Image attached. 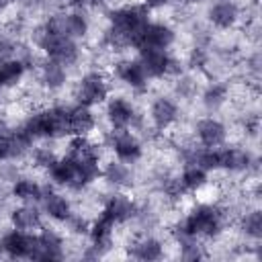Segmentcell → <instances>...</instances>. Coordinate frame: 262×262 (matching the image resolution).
Instances as JSON below:
<instances>
[{"label": "cell", "instance_id": "1", "mask_svg": "<svg viewBox=\"0 0 262 262\" xmlns=\"http://www.w3.org/2000/svg\"><path fill=\"white\" fill-rule=\"evenodd\" d=\"M106 41L111 47H135L145 25L149 23V8L145 4H125L111 12L108 16Z\"/></svg>", "mask_w": 262, "mask_h": 262}, {"label": "cell", "instance_id": "2", "mask_svg": "<svg viewBox=\"0 0 262 262\" xmlns=\"http://www.w3.org/2000/svg\"><path fill=\"white\" fill-rule=\"evenodd\" d=\"M100 174H102L100 160H96V158L80 160V158L63 156V158H57L53 162V166L49 168V178L53 180V184L66 186V188H72V190L86 188Z\"/></svg>", "mask_w": 262, "mask_h": 262}, {"label": "cell", "instance_id": "3", "mask_svg": "<svg viewBox=\"0 0 262 262\" xmlns=\"http://www.w3.org/2000/svg\"><path fill=\"white\" fill-rule=\"evenodd\" d=\"M27 137L33 139H55L70 135V108L66 106H49L35 111L27 117L20 127Z\"/></svg>", "mask_w": 262, "mask_h": 262}, {"label": "cell", "instance_id": "4", "mask_svg": "<svg viewBox=\"0 0 262 262\" xmlns=\"http://www.w3.org/2000/svg\"><path fill=\"white\" fill-rule=\"evenodd\" d=\"M35 43L47 55V59H53V61H57L66 68L76 63L78 57H80V49L76 45V39L61 33L51 18H47V23L37 31Z\"/></svg>", "mask_w": 262, "mask_h": 262}, {"label": "cell", "instance_id": "5", "mask_svg": "<svg viewBox=\"0 0 262 262\" xmlns=\"http://www.w3.org/2000/svg\"><path fill=\"white\" fill-rule=\"evenodd\" d=\"M225 215L217 205H196L178 225V235L188 237H217L223 231Z\"/></svg>", "mask_w": 262, "mask_h": 262}, {"label": "cell", "instance_id": "6", "mask_svg": "<svg viewBox=\"0 0 262 262\" xmlns=\"http://www.w3.org/2000/svg\"><path fill=\"white\" fill-rule=\"evenodd\" d=\"M108 96V82L100 72H88L80 78L76 86V100L84 106H94L104 102Z\"/></svg>", "mask_w": 262, "mask_h": 262}, {"label": "cell", "instance_id": "7", "mask_svg": "<svg viewBox=\"0 0 262 262\" xmlns=\"http://www.w3.org/2000/svg\"><path fill=\"white\" fill-rule=\"evenodd\" d=\"M139 63L147 78H164L178 72V61L168 53V49H139Z\"/></svg>", "mask_w": 262, "mask_h": 262}, {"label": "cell", "instance_id": "8", "mask_svg": "<svg viewBox=\"0 0 262 262\" xmlns=\"http://www.w3.org/2000/svg\"><path fill=\"white\" fill-rule=\"evenodd\" d=\"M108 147L113 149L117 160H121L129 166L135 164L143 154L139 139L133 133H129V129H113L108 135Z\"/></svg>", "mask_w": 262, "mask_h": 262}, {"label": "cell", "instance_id": "9", "mask_svg": "<svg viewBox=\"0 0 262 262\" xmlns=\"http://www.w3.org/2000/svg\"><path fill=\"white\" fill-rule=\"evenodd\" d=\"M0 248L10 258H31L33 256V248H35V233L14 227L12 231L2 235Z\"/></svg>", "mask_w": 262, "mask_h": 262}, {"label": "cell", "instance_id": "10", "mask_svg": "<svg viewBox=\"0 0 262 262\" xmlns=\"http://www.w3.org/2000/svg\"><path fill=\"white\" fill-rule=\"evenodd\" d=\"M176 39V33L170 25L166 23H147L135 49H168Z\"/></svg>", "mask_w": 262, "mask_h": 262}, {"label": "cell", "instance_id": "11", "mask_svg": "<svg viewBox=\"0 0 262 262\" xmlns=\"http://www.w3.org/2000/svg\"><path fill=\"white\" fill-rule=\"evenodd\" d=\"M33 260H61L63 258V239L53 229H43L35 233V248Z\"/></svg>", "mask_w": 262, "mask_h": 262}, {"label": "cell", "instance_id": "12", "mask_svg": "<svg viewBox=\"0 0 262 262\" xmlns=\"http://www.w3.org/2000/svg\"><path fill=\"white\" fill-rule=\"evenodd\" d=\"M194 135L203 147H219L227 139V129L221 121H217L213 117H205V119L196 121Z\"/></svg>", "mask_w": 262, "mask_h": 262}, {"label": "cell", "instance_id": "13", "mask_svg": "<svg viewBox=\"0 0 262 262\" xmlns=\"http://www.w3.org/2000/svg\"><path fill=\"white\" fill-rule=\"evenodd\" d=\"M106 119L113 129H129L137 121V113H135V106L127 98L115 96L106 104Z\"/></svg>", "mask_w": 262, "mask_h": 262}, {"label": "cell", "instance_id": "14", "mask_svg": "<svg viewBox=\"0 0 262 262\" xmlns=\"http://www.w3.org/2000/svg\"><path fill=\"white\" fill-rule=\"evenodd\" d=\"M178 104L168 98V96H158L154 102H151V108H149V117H151V123L158 131H166L170 129L176 121H178Z\"/></svg>", "mask_w": 262, "mask_h": 262}, {"label": "cell", "instance_id": "15", "mask_svg": "<svg viewBox=\"0 0 262 262\" xmlns=\"http://www.w3.org/2000/svg\"><path fill=\"white\" fill-rule=\"evenodd\" d=\"M115 76L127 84L133 90H145L147 88V74L141 68L139 59H121L115 63Z\"/></svg>", "mask_w": 262, "mask_h": 262}, {"label": "cell", "instance_id": "16", "mask_svg": "<svg viewBox=\"0 0 262 262\" xmlns=\"http://www.w3.org/2000/svg\"><path fill=\"white\" fill-rule=\"evenodd\" d=\"M135 203L129 199V196H125V194H111L106 201H104V205H102V215L104 217H108L115 225H121V223H125V221H129L133 215H135Z\"/></svg>", "mask_w": 262, "mask_h": 262}, {"label": "cell", "instance_id": "17", "mask_svg": "<svg viewBox=\"0 0 262 262\" xmlns=\"http://www.w3.org/2000/svg\"><path fill=\"white\" fill-rule=\"evenodd\" d=\"M51 20L55 23V27L61 33H66L72 39L86 37L88 29H90L88 16L84 12H80V10H72V12H66V14H55V16H51Z\"/></svg>", "mask_w": 262, "mask_h": 262}, {"label": "cell", "instance_id": "18", "mask_svg": "<svg viewBox=\"0 0 262 262\" xmlns=\"http://www.w3.org/2000/svg\"><path fill=\"white\" fill-rule=\"evenodd\" d=\"M217 162H219V170H227V172H244L250 168L252 158L246 149L239 147H217Z\"/></svg>", "mask_w": 262, "mask_h": 262}, {"label": "cell", "instance_id": "19", "mask_svg": "<svg viewBox=\"0 0 262 262\" xmlns=\"http://www.w3.org/2000/svg\"><path fill=\"white\" fill-rule=\"evenodd\" d=\"M239 18V8L233 0H219L209 8V20L217 29H231Z\"/></svg>", "mask_w": 262, "mask_h": 262}, {"label": "cell", "instance_id": "20", "mask_svg": "<svg viewBox=\"0 0 262 262\" xmlns=\"http://www.w3.org/2000/svg\"><path fill=\"white\" fill-rule=\"evenodd\" d=\"M43 211L53 219V221H59V223H66L72 215V205L70 201L59 194V192H53V190H43Z\"/></svg>", "mask_w": 262, "mask_h": 262}, {"label": "cell", "instance_id": "21", "mask_svg": "<svg viewBox=\"0 0 262 262\" xmlns=\"http://www.w3.org/2000/svg\"><path fill=\"white\" fill-rule=\"evenodd\" d=\"M10 221L16 229L23 231H35L41 227V213L33 203H23L10 213Z\"/></svg>", "mask_w": 262, "mask_h": 262}, {"label": "cell", "instance_id": "22", "mask_svg": "<svg viewBox=\"0 0 262 262\" xmlns=\"http://www.w3.org/2000/svg\"><path fill=\"white\" fill-rule=\"evenodd\" d=\"M94 127H96V119L90 106L78 104L70 108V135H88Z\"/></svg>", "mask_w": 262, "mask_h": 262}, {"label": "cell", "instance_id": "23", "mask_svg": "<svg viewBox=\"0 0 262 262\" xmlns=\"http://www.w3.org/2000/svg\"><path fill=\"white\" fill-rule=\"evenodd\" d=\"M25 61L18 57H4L0 59V88H10L20 82L25 76Z\"/></svg>", "mask_w": 262, "mask_h": 262}, {"label": "cell", "instance_id": "24", "mask_svg": "<svg viewBox=\"0 0 262 262\" xmlns=\"http://www.w3.org/2000/svg\"><path fill=\"white\" fill-rule=\"evenodd\" d=\"M68 80V70L66 66L53 61V59H45L41 63V82L45 88L49 90H59Z\"/></svg>", "mask_w": 262, "mask_h": 262}, {"label": "cell", "instance_id": "25", "mask_svg": "<svg viewBox=\"0 0 262 262\" xmlns=\"http://www.w3.org/2000/svg\"><path fill=\"white\" fill-rule=\"evenodd\" d=\"M129 254L137 260H158L164 254V246L156 237H139L129 246Z\"/></svg>", "mask_w": 262, "mask_h": 262}, {"label": "cell", "instance_id": "26", "mask_svg": "<svg viewBox=\"0 0 262 262\" xmlns=\"http://www.w3.org/2000/svg\"><path fill=\"white\" fill-rule=\"evenodd\" d=\"M100 176H102L108 184L119 186V188H125V186H131V184H133V172H131L129 164H125V162H121V160L106 164V168L102 170Z\"/></svg>", "mask_w": 262, "mask_h": 262}, {"label": "cell", "instance_id": "27", "mask_svg": "<svg viewBox=\"0 0 262 262\" xmlns=\"http://www.w3.org/2000/svg\"><path fill=\"white\" fill-rule=\"evenodd\" d=\"M12 196L23 203H39L43 199V188L33 178H18L12 184Z\"/></svg>", "mask_w": 262, "mask_h": 262}, {"label": "cell", "instance_id": "28", "mask_svg": "<svg viewBox=\"0 0 262 262\" xmlns=\"http://www.w3.org/2000/svg\"><path fill=\"white\" fill-rule=\"evenodd\" d=\"M178 180H180V184L186 192L201 190L207 184V170H203L196 164H184V170H182Z\"/></svg>", "mask_w": 262, "mask_h": 262}, {"label": "cell", "instance_id": "29", "mask_svg": "<svg viewBox=\"0 0 262 262\" xmlns=\"http://www.w3.org/2000/svg\"><path fill=\"white\" fill-rule=\"evenodd\" d=\"M227 94H229V90H227L225 84H211V86L203 92V104H205L207 108L215 111V108H219L221 104H225Z\"/></svg>", "mask_w": 262, "mask_h": 262}, {"label": "cell", "instance_id": "30", "mask_svg": "<svg viewBox=\"0 0 262 262\" xmlns=\"http://www.w3.org/2000/svg\"><path fill=\"white\" fill-rule=\"evenodd\" d=\"M242 231L252 239H260L262 237V211L254 209L246 213L242 217Z\"/></svg>", "mask_w": 262, "mask_h": 262}, {"label": "cell", "instance_id": "31", "mask_svg": "<svg viewBox=\"0 0 262 262\" xmlns=\"http://www.w3.org/2000/svg\"><path fill=\"white\" fill-rule=\"evenodd\" d=\"M33 160H35V164L39 166V168H51L53 166V162L57 160V156L49 149V147H37L35 151H33Z\"/></svg>", "mask_w": 262, "mask_h": 262}, {"label": "cell", "instance_id": "32", "mask_svg": "<svg viewBox=\"0 0 262 262\" xmlns=\"http://www.w3.org/2000/svg\"><path fill=\"white\" fill-rule=\"evenodd\" d=\"M68 225H70V229L74 231V233H88V229H90V225L86 223V219H82L80 215H70V219L66 221Z\"/></svg>", "mask_w": 262, "mask_h": 262}, {"label": "cell", "instance_id": "33", "mask_svg": "<svg viewBox=\"0 0 262 262\" xmlns=\"http://www.w3.org/2000/svg\"><path fill=\"white\" fill-rule=\"evenodd\" d=\"M12 49H14V43L10 41V37H8L6 33H2V31H0V59L8 57Z\"/></svg>", "mask_w": 262, "mask_h": 262}, {"label": "cell", "instance_id": "34", "mask_svg": "<svg viewBox=\"0 0 262 262\" xmlns=\"http://www.w3.org/2000/svg\"><path fill=\"white\" fill-rule=\"evenodd\" d=\"M205 59H207V55H205V51H203L201 47H196V49L192 51V55H190V63H192L194 68H201V66L205 63Z\"/></svg>", "mask_w": 262, "mask_h": 262}, {"label": "cell", "instance_id": "35", "mask_svg": "<svg viewBox=\"0 0 262 262\" xmlns=\"http://www.w3.org/2000/svg\"><path fill=\"white\" fill-rule=\"evenodd\" d=\"M143 4H145L147 8H164V6L170 4V0H145Z\"/></svg>", "mask_w": 262, "mask_h": 262}, {"label": "cell", "instance_id": "36", "mask_svg": "<svg viewBox=\"0 0 262 262\" xmlns=\"http://www.w3.org/2000/svg\"><path fill=\"white\" fill-rule=\"evenodd\" d=\"M8 4H10V0H0V12H4Z\"/></svg>", "mask_w": 262, "mask_h": 262}, {"label": "cell", "instance_id": "37", "mask_svg": "<svg viewBox=\"0 0 262 262\" xmlns=\"http://www.w3.org/2000/svg\"><path fill=\"white\" fill-rule=\"evenodd\" d=\"M184 2H188V4H196V2H201V0H184Z\"/></svg>", "mask_w": 262, "mask_h": 262}, {"label": "cell", "instance_id": "38", "mask_svg": "<svg viewBox=\"0 0 262 262\" xmlns=\"http://www.w3.org/2000/svg\"><path fill=\"white\" fill-rule=\"evenodd\" d=\"M74 2H98V0H74Z\"/></svg>", "mask_w": 262, "mask_h": 262}]
</instances>
